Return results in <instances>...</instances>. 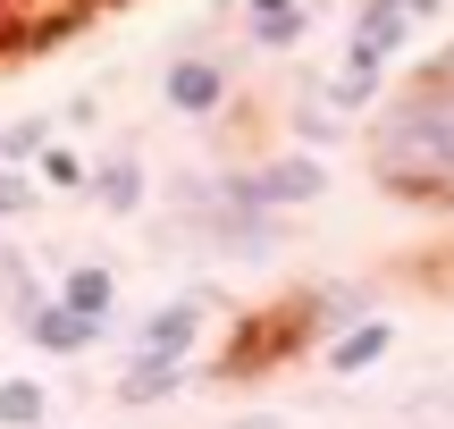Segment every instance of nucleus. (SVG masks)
Returning a JSON list of instances; mask_svg holds the SVG:
<instances>
[{
	"label": "nucleus",
	"mask_w": 454,
	"mask_h": 429,
	"mask_svg": "<svg viewBox=\"0 0 454 429\" xmlns=\"http://www.w3.org/2000/svg\"><path fill=\"white\" fill-rule=\"evenodd\" d=\"M0 429H51V396H43V379H0Z\"/></svg>",
	"instance_id": "4468645a"
},
{
	"label": "nucleus",
	"mask_w": 454,
	"mask_h": 429,
	"mask_svg": "<svg viewBox=\"0 0 454 429\" xmlns=\"http://www.w3.org/2000/svg\"><path fill=\"white\" fill-rule=\"evenodd\" d=\"M438 67H446V76H454V43H446V51H438Z\"/></svg>",
	"instance_id": "412c9836"
},
{
	"label": "nucleus",
	"mask_w": 454,
	"mask_h": 429,
	"mask_svg": "<svg viewBox=\"0 0 454 429\" xmlns=\"http://www.w3.org/2000/svg\"><path fill=\"white\" fill-rule=\"evenodd\" d=\"M110 337V320H84L76 303H59L51 295L43 312H26V346H43V354H59V363H84V354Z\"/></svg>",
	"instance_id": "423d86ee"
},
{
	"label": "nucleus",
	"mask_w": 454,
	"mask_h": 429,
	"mask_svg": "<svg viewBox=\"0 0 454 429\" xmlns=\"http://www.w3.org/2000/svg\"><path fill=\"white\" fill-rule=\"evenodd\" d=\"M294 135H303V152H328V144H345V135H354V118L328 101V84H311V93L294 101Z\"/></svg>",
	"instance_id": "9b49d317"
},
{
	"label": "nucleus",
	"mask_w": 454,
	"mask_h": 429,
	"mask_svg": "<svg viewBox=\"0 0 454 429\" xmlns=\"http://www.w3.org/2000/svg\"><path fill=\"white\" fill-rule=\"evenodd\" d=\"M387 354H395V329L371 312V320H354V329H337V337H328V346H320V363L337 370V379H362V370H379Z\"/></svg>",
	"instance_id": "6e6552de"
},
{
	"label": "nucleus",
	"mask_w": 454,
	"mask_h": 429,
	"mask_svg": "<svg viewBox=\"0 0 454 429\" xmlns=\"http://www.w3.org/2000/svg\"><path fill=\"white\" fill-rule=\"evenodd\" d=\"M244 26H253L261 51H294V43H303V26H311V9H270V17H244Z\"/></svg>",
	"instance_id": "f3484780"
},
{
	"label": "nucleus",
	"mask_w": 454,
	"mask_h": 429,
	"mask_svg": "<svg viewBox=\"0 0 454 429\" xmlns=\"http://www.w3.org/2000/svg\"><path fill=\"white\" fill-rule=\"evenodd\" d=\"M43 194H51V185L34 177V168H9V160H0V219H26V211H43Z\"/></svg>",
	"instance_id": "dca6fc26"
},
{
	"label": "nucleus",
	"mask_w": 454,
	"mask_h": 429,
	"mask_svg": "<svg viewBox=\"0 0 454 429\" xmlns=\"http://www.w3.org/2000/svg\"><path fill=\"white\" fill-rule=\"evenodd\" d=\"M202 329H211V295H168L160 312H144V329H135V363H194Z\"/></svg>",
	"instance_id": "20e7f679"
},
{
	"label": "nucleus",
	"mask_w": 454,
	"mask_h": 429,
	"mask_svg": "<svg viewBox=\"0 0 454 429\" xmlns=\"http://www.w3.org/2000/svg\"><path fill=\"white\" fill-rule=\"evenodd\" d=\"M51 144H59V118H43V110H34V118H9V127H0V160H9V168H34Z\"/></svg>",
	"instance_id": "f8f14e48"
},
{
	"label": "nucleus",
	"mask_w": 454,
	"mask_h": 429,
	"mask_svg": "<svg viewBox=\"0 0 454 429\" xmlns=\"http://www.w3.org/2000/svg\"><path fill=\"white\" fill-rule=\"evenodd\" d=\"M244 185H253L261 211L286 219V211H311V202H328V160L294 144V152H270L261 168H244Z\"/></svg>",
	"instance_id": "f03ea898"
},
{
	"label": "nucleus",
	"mask_w": 454,
	"mask_h": 429,
	"mask_svg": "<svg viewBox=\"0 0 454 429\" xmlns=\"http://www.w3.org/2000/svg\"><path fill=\"white\" fill-rule=\"evenodd\" d=\"M185 379H194V363H135V354H127V370H118V404H127V413H152V404H168Z\"/></svg>",
	"instance_id": "1a4fd4ad"
},
{
	"label": "nucleus",
	"mask_w": 454,
	"mask_h": 429,
	"mask_svg": "<svg viewBox=\"0 0 454 429\" xmlns=\"http://www.w3.org/2000/svg\"><path fill=\"white\" fill-rule=\"evenodd\" d=\"M160 101L177 118H219L227 101H236V67H227L219 51H177V59L160 67Z\"/></svg>",
	"instance_id": "7ed1b4c3"
},
{
	"label": "nucleus",
	"mask_w": 454,
	"mask_h": 429,
	"mask_svg": "<svg viewBox=\"0 0 454 429\" xmlns=\"http://www.w3.org/2000/svg\"><path fill=\"white\" fill-rule=\"evenodd\" d=\"M270 9H311V0H244V17H270Z\"/></svg>",
	"instance_id": "6ab92c4d"
},
{
	"label": "nucleus",
	"mask_w": 454,
	"mask_h": 429,
	"mask_svg": "<svg viewBox=\"0 0 454 429\" xmlns=\"http://www.w3.org/2000/svg\"><path fill=\"white\" fill-rule=\"evenodd\" d=\"M0 303H9V320H17V329H26V312H43V286H34V261H26V253H17V245H0Z\"/></svg>",
	"instance_id": "ddd939ff"
},
{
	"label": "nucleus",
	"mask_w": 454,
	"mask_h": 429,
	"mask_svg": "<svg viewBox=\"0 0 454 429\" xmlns=\"http://www.w3.org/2000/svg\"><path fill=\"white\" fill-rule=\"evenodd\" d=\"M84 202H101L110 219H135V211L152 202V177H144V160H135V144H118V152H101V160H93Z\"/></svg>",
	"instance_id": "0eeeda50"
},
{
	"label": "nucleus",
	"mask_w": 454,
	"mask_h": 429,
	"mask_svg": "<svg viewBox=\"0 0 454 429\" xmlns=\"http://www.w3.org/2000/svg\"><path fill=\"white\" fill-rule=\"evenodd\" d=\"M227 429H286V413H236Z\"/></svg>",
	"instance_id": "a211bd4d"
},
{
	"label": "nucleus",
	"mask_w": 454,
	"mask_h": 429,
	"mask_svg": "<svg viewBox=\"0 0 454 429\" xmlns=\"http://www.w3.org/2000/svg\"><path fill=\"white\" fill-rule=\"evenodd\" d=\"M438 9H446V0H354V34H345V43H362V51H379V59H395V51H404Z\"/></svg>",
	"instance_id": "39448f33"
},
{
	"label": "nucleus",
	"mask_w": 454,
	"mask_h": 429,
	"mask_svg": "<svg viewBox=\"0 0 454 429\" xmlns=\"http://www.w3.org/2000/svg\"><path fill=\"white\" fill-rule=\"evenodd\" d=\"M362 168L395 211L454 219V76L438 59L412 84H395L362 127Z\"/></svg>",
	"instance_id": "f257e3e1"
},
{
	"label": "nucleus",
	"mask_w": 454,
	"mask_h": 429,
	"mask_svg": "<svg viewBox=\"0 0 454 429\" xmlns=\"http://www.w3.org/2000/svg\"><path fill=\"white\" fill-rule=\"evenodd\" d=\"M17 51V17H9V0H0V59Z\"/></svg>",
	"instance_id": "aec40b11"
},
{
	"label": "nucleus",
	"mask_w": 454,
	"mask_h": 429,
	"mask_svg": "<svg viewBox=\"0 0 454 429\" xmlns=\"http://www.w3.org/2000/svg\"><path fill=\"white\" fill-rule=\"evenodd\" d=\"M59 303H76L84 320H118V269L110 261H67L59 269Z\"/></svg>",
	"instance_id": "9d476101"
},
{
	"label": "nucleus",
	"mask_w": 454,
	"mask_h": 429,
	"mask_svg": "<svg viewBox=\"0 0 454 429\" xmlns=\"http://www.w3.org/2000/svg\"><path fill=\"white\" fill-rule=\"evenodd\" d=\"M34 177H43L51 194H84V185H93V160H84V152H67V144H51L43 160H34Z\"/></svg>",
	"instance_id": "2eb2a0df"
}]
</instances>
